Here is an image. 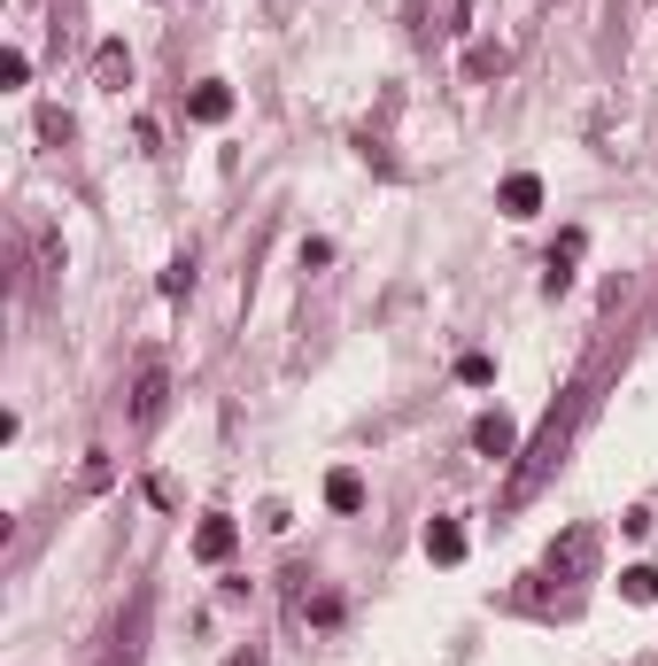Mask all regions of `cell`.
I'll return each instance as SVG.
<instances>
[{
    "instance_id": "obj_1",
    "label": "cell",
    "mask_w": 658,
    "mask_h": 666,
    "mask_svg": "<svg viewBox=\"0 0 658 666\" xmlns=\"http://www.w3.org/2000/svg\"><path fill=\"white\" fill-rule=\"evenodd\" d=\"M573 419H581V388H566V403H558V411L542 419L534 450H527V458H519V473H511V503H527L534 489H542V473L558 466V450H566V427H573Z\"/></svg>"
},
{
    "instance_id": "obj_2",
    "label": "cell",
    "mask_w": 658,
    "mask_h": 666,
    "mask_svg": "<svg viewBox=\"0 0 658 666\" xmlns=\"http://www.w3.org/2000/svg\"><path fill=\"white\" fill-rule=\"evenodd\" d=\"M148 620H156V597L140 589V597L125 605V620H117V636H109L101 666H140V652H148Z\"/></svg>"
},
{
    "instance_id": "obj_3",
    "label": "cell",
    "mask_w": 658,
    "mask_h": 666,
    "mask_svg": "<svg viewBox=\"0 0 658 666\" xmlns=\"http://www.w3.org/2000/svg\"><path fill=\"white\" fill-rule=\"evenodd\" d=\"M170 403V372L164 364H140V380H132V427H156Z\"/></svg>"
},
{
    "instance_id": "obj_4",
    "label": "cell",
    "mask_w": 658,
    "mask_h": 666,
    "mask_svg": "<svg viewBox=\"0 0 658 666\" xmlns=\"http://www.w3.org/2000/svg\"><path fill=\"white\" fill-rule=\"evenodd\" d=\"M495 209H503V217H534V209H542V178H534V170H511V178L495 186Z\"/></svg>"
},
{
    "instance_id": "obj_5",
    "label": "cell",
    "mask_w": 658,
    "mask_h": 666,
    "mask_svg": "<svg viewBox=\"0 0 658 666\" xmlns=\"http://www.w3.org/2000/svg\"><path fill=\"white\" fill-rule=\"evenodd\" d=\"M233 542H240V527H233V519H202V527H194V558H202V566H225V558H233Z\"/></svg>"
},
{
    "instance_id": "obj_6",
    "label": "cell",
    "mask_w": 658,
    "mask_h": 666,
    "mask_svg": "<svg viewBox=\"0 0 658 666\" xmlns=\"http://www.w3.org/2000/svg\"><path fill=\"white\" fill-rule=\"evenodd\" d=\"M473 450H481V458H519V427H511L503 411H489V419L473 427Z\"/></svg>"
},
{
    "instance_id": "obj_7",
    "label": "cell",
    "mask_w": 658,
    "mask_h": 666,
    "mask_svg": "<svg viewBox=\"0 0 658 666\" xmlns=\"http://www.w3.org/2000/svg\"><path fill=\"white\" fill-rule=\"evenodd\" d=\"M186 117H194V125H225V117H233V86H217V78L194 86V94H186Z\"/></svg>"
},
{
    "instance_id": "obj_8",
    "label": "cell",
    "mask_w": 658,
    "mask_h": 666,
    "mask_svg": "<svg viewBox=\"0 0 658 666\" xmlns=\"http://www.w3.org/2000/svg\"><path fill=\"white\" fill-rule=\"evenodd\" d=\"M581 248H589L581 233H566V241L550 248V272H542V295H566V287H573V264H581Z\"/></svg>"
},
{
    "instance_id": "obj_9",
    "label": "cell",
    "mask_w": 658,
    "mask_h": 666,
    "mask_svg": "<svg viewBox=\"0 0 658 666\" xmlns=\"http://www.w3.org/2000/svg\"><path fill=\"white\" fill-rule=\"evenodd\" d=\"M426 558H434V566H458V558H465V527H458V519H434V527H426Z\"/></svg>"
},
{
    "instance_id": "obj_10",
    "label": "cell",
    "mask_w": 658,
    "mask_h": 666,
    "mask_svg": "<svg viewBox=\"0 0 658 666\" xmlns=\"http://www.w3.org/2000/svg\"><path fill=\"white\" fill-rule=\"evenodd\" d=\"M94 70H101V86H109V94H117V86H125V78H132V55H125V47H117V39H101V55H94Z\"/></svg>"
},
{
    "instance_id": "obj_11",
    "label": "cell",
    "mask_w": 658,
    "mask_h": 666,
    "mask_svg": "<svg viewBox=\"0 0 658 666\" xmlns=\"http://www.w3.org/2000/svg\"><path fill=\"white\" fill-rule=\"evenodd\" d=\"M326 503H333V511H364V481H356L348 466H341V473H326Z\"/></svg>"
},
{
    "instance_id": "obj_12",
    "label": "cell",
    "mask_w": 658,
    "mask_h": 666,
    "mask_svg": "<svg viewBox=\"0 0 658 666\" xmlns=\"http://www.w3.org/2000/svg\"><path fill=\"white\" fill-rule=\"evenodd\" d=\"M620 597L628 605H658V566H628L620 574Z\"/></svg>"
},
{
    "instance_id": "obj_13",
    "label": "cell",
    "mask_w": 658,
    "mask_h": 666,
    "mask_svg": "<svg viewBox=\"0 0 658 666\" xmlns=\"http://www.w3.org/2000/svg\"><path fill=\"white\" fill-rule=\"evenodd\" d=\"M589 566V535H566L558 550H550V574H581Z\"/></svg>"
},
{
    "instance_id": "obj_14",
    "label": "cell",
    "mask_w": 658,
    "mask_h": 666,
    "mask_svg": "<svg viewBox=\"0 0 658 666\" xmlns=\"http://www.w3.org/2000/svg\"><path fill=\"white\" fill-rule=\"evenodd\" d=\"M458 380H465V388H489V380H495V356L465 349V356H458Z\"/></svg>"
},
{
    "instance_id": "obj_15",
    "label": "cell",
    "mask_w": 658,
    "mask_h": 666,
    "mask_svg": "<svg viewBox=\"0 0 658 666\" xmlns=\"http://www.w3.org/2000/svg\"><path fill=\"white\" fill-rule=\"evenodd\" d=\"M503 62H511V55H503V47H473V55H465V78H495V70H503Z\"/></svg>"
},
{
    "instance_id": "obj_16",
    "label": "cell",
    "mask_w": 658,
    "mask_h": 666,
    "mask_svg": "<svg viewBox=\"0 0 658 666\" xmlns=\"http://www.w3.org/2000/svg\"><path fill=\"white\" fill-rule=\"evenodd\" d=\"M303 620H318V628H333V620H341V597H303Z\"/></svg>"
},
{
    "instance_id": "obj_17",
    "label": "cell",
    "mask_w": 658,
    "mask_h": 666,
    "mask_svg": "<svg viewBox=\"0 0 658 666\" xmlns=\"http://www.w3.org/2000/svg\"><path fill=\"white\" fill-rule=\"evenodd\" d=\"M0 78H8V86H23V78H31V62H23V47H8V55H0Z\"/></svg>"
},
{
    "instance_id": "obj_18",
    "label": "cell",
    "mask_w": 658,
    "mask_h": 666,
    "mask_svg": "<svg viewBox=\"0 0 658 666\" xmlns=\"http://www.w3.org/2000/svg\"><path fill=\"white\" fill-rule=\"evenodd\" d=\"M233 666H264V659H256V652H240V659H233Z\"/></svg>"
}]
</instances>
